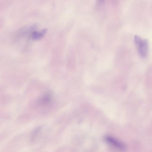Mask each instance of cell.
<instances>
[{
    "label": "cell",
    "instance_id": "1",
    "mask_svg": "<svg viewBox=\"0 0 152 152\" xmlns=\"http://www.w3.org/2000/svg\"><path fill=\"white\" fill-rule=\"evenodd\" d=\"M134 41L138 53L142 57L147 56L148 50V42L147 39H142L137 35L134 37Z\"/></svg>",
    "mask_w": 152,
    "mask_h": 152
},
{
    "label": "cell",
    "instance_id": "2",
    "mask_svg": "<svg viewBox=\"0 0 152 152\" xmlns=\"http://www.w3.org/2000/svg\"><path fill=\"white\" fill-rule=\"evenodd\" d=\"M53 98L52 93L50 92H45L38 98L37 102L39 105L42 106H45L50 104Z\"/></svg>",
    "mask_w": 152,
    "mask_h": 152
},
{
    "label": "cell",
    "instance_id": "3",
    "mask_svg": "<svg viewBox=\"0 0 152 152\" xmlns=\"http://www.w3.org/2000/svg\"><path fill=\"white\" fill-rule=\"evenodd\" d=\"M105 140L107 142L118 149L122 150L125 148V146L122 142L110 136H106Z\"/></svg>",
    "mask_w": 152,
    "mask_h": 152
},
{
    "label": "cell",
    "instance_id": "4",
    "mask_svg": "<svg viewBox=\"0 0 152 152\" xmlns=\"http://www.w3.org/2000/svg\"><path fill=\"white\" fill-rule=\"evenodd\" d=\"M47 31L46 29H44L40 31L34 30L30 34L31 39L34 40H38L42 39Z\"/></svg>",
    "mask_w": 152,
    "mask_h": 152
},
{
    "label": "cell",
    "instance_id": "5",
    "mask_svg": "<svg viewBox=\"0 0 152 152\" xmlns=\"http://www.w3.org/2000/svg\"><path fill=\"white\" fill-rule=\"evenodd\" d=\"M40 128H38L34 130L31 134V138L33 140L37 136L38 133L39 132L40 130Z\"/></svg>",
    "mask_w": 152,
    "mask_h": 152
},
{
    "label": "cell",
    "instance_id": "6",
    "mask_svg": "<svg viewBox=\"0 0 152 152\" xmlns=\"http://www.w3.org/2000/svg\"><path fill=\"white\" fill-rule=\"evenodd\" d=\"M104 0H99V1L100 2H102Z\"/></svg>",
    "mask_w": 152,
    "mask_h": 152
}]
</instances>
